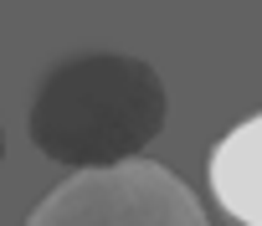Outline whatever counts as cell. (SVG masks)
Instances as JSON below:
<instances>
[{"label": "cell", "instance_id": "obj_1", "mask_svg": "<svg viewBox=\"0 0 262 226\" xmlns=\"http://www.w3.org/2000/svg\"><path fill=\"white\" fill-rule=\"evenodd\" d=\"M170 93L144 57L77 52L41 72L26 129L31 144L67 170H113L160 139Z\"/></svg>", "mask_w": 262, "mask_h": 226}, {"label": "cell", "instance_id": "obj_2", "mask_svg": "<svg viewBox=\"0 0 262 226\" xmlns=\"http://www.w3.org/2000/svg\"><path fill=\"white\" fill-rule=\"evenodd\" d=\"M26 226H211V221L175 170L155 160H128L113 170H82L62 180L52 195H41Z\"/></svg>", "mask_w": 262, "mask_h": 226}, {"label": "cell", "instance_id": "obj_3", "mask_svg": "<svg viewBox=\"0 0 262 226\" xmlns=\"http://www.w3.org/2000/svg\"><path fill=\"white\" fill-rule=\"evenodd\" d=\"M206 175H211L216 206H221L231 221L262 226V113L242 119L231 134L216 139Z\"/></svg>", "mask_w": 262, "mask_h": 226}, {"label": "cell", "instance_id": "obj_4", "mask_svg": "<svg viewBox=\"0 0 262 226\" xmlns=\"http://www.w3.org/2000/svg\"><path fill=\"white\" fill-rule=\"evenodd\" d=\"M0 165H6V129H0Z\"/></svg>", "mask_w": 262, "mask_h": 226}]
</instances>
